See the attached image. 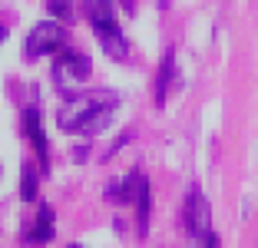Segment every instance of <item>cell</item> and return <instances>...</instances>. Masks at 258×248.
Instances as JSON below:
<instances>
[{"label": "cell", "instance_id": "cell-6", "mask_svg": "<svg viewBox=\"0 0 258 248\" xmlns=\"http://www.w3.org/2000/svg\"><path fill=\"white\" fill-rule=\"evenodd\" d=\"M23 133H27V139H30L33 149H37L40 169H50V146H46V133H43V116H40V109H27V113H23Z\"/></svg>", "mask_w": 258, "mask_h": 248}, {"label": "cell", "instance_id": "cell-9", "mask_svg": "<svg viewBox=\"0 0 258 248\" xmlns=\"http://www.w3.org/2000/svg\"><path fill=\"white\" fill-rule=\"evenodd\" d=\"M133 205H136V218H139V235H146L149 232V182H146V175H139V189H136Z\"/></svg>", "mask_w": 258, "mask_h": 248}, {"label": "cell", "instance_id": "cell-5", "mask_svg": "<svg viewBox=\"0 0 258 248\" xmlns=\"http://www.w3.org/2000/svg\"><path fill=\"white\" fill-rule=\"evenodd\" d=\"M182 218H185V228H189V235L196 241H202L212 235V209H209V199L199 192V189H192L189 196H185V209H182Z\"/></svg>", "mask_w": 258, "mask_h": 248}, {"label": "cell", "instance_id": "cell-2", "mask_svg": "<svg viewBox=\"0 0 258 248\" xmlns=\"http://www.w3.org/2000/svg\"><path fill=\"white\" fill-rule=\"evenodd\" d=\"M116 106H119V96H116V93H109V90H93V93H86V96L70 99L60 113H56V122H60L63 133H80V129H83V122H90L93 116L103 113V109H116Z\"/></svg>", "mask_w": 258, "mask_h": 248}, {"label": "cell", "instance_id": "cell-3", "mask_svg": "<svg viewBox=\"0 0 258 248\" xmlns=\"http://www.w3.org/2000/svg\"><path fill=\"white\" fill-rule=\"evenodd\" d=\"M60 50H67V27L56 20L37 23L27 37V60H40L46 53H60Z\"/></svg>", "mask_w": 258, "mask_h": 248}, {"label": "cell", "instance_id": "cell-12", "mask_svg": "<svg viewBox=\"0 0 258 248\" xmlns=\"http://www.w3.org/2000/svg\"><path fill=\"white\" fill-rule=\"evenodd\" d=\"M46 7H50V14H53V17H60V20H70V14H73V7H70L67 0H50Z\"/></svg>", "mask_w": 258, "mask_h": 248}, {"label": "cell", "instance_id": "cell-14", "mask_svg": "<svg viewBox=\"0 0 258 248\" xmlns=\"http://www.w3.org/2000/svg\"><path fill=\"white\" fill-rule=\"evenodd\" d=\"M4 40H7V27H4V23H0V43H4Z\"/></svg>", "mask_w": 258, "mask_h": 248}, {"label": "cell", "instance_id": "cell-4", "mask_svg": "<svg viewBox=\"0 0 258 248\" xmlns=\"http://www.w3.org/2000/svg\"><path fill=\"white\" fill-rule=\"evenodd\" d=\"M90 73H93V63H90V56L80 53V50H60L53 56V76H56V86H63V90L86 83Z\"/></svg>", "mask_w": 258, "mask_h": 248}, {"label": "cell", "instance_id": "cell-10", "mask_svg": "<svg viewBox=\"0 0 258 248\" xmlns=\"http://www.w3.org/2000/svg\"><path fill=\"white\" fill-rule=\"evenodd\" d=\"M20 196H23V202H33V199H37V169H33V165H23V172H20Z\"/></svg>", "mask_w": 258, "mask_h": 248}, {"label": "cell", "instance_id": "cell-7", "mask_svg": "<svg viewBox=\"0 0 258 248\" xmlns=\"http://www.w3.org/2000/svg\"><path fill=\"white\" fill-rule=\"evenodd\" d=\"M175 83V50L169 46L166 53H162V63H159V76H156V86H152V96H156V106L166 103L169 96V86Z\"/></svg>", "mask_w": 258, "mask_h": 248}, {"label": "cell", "instance_id": "cell-11", "mask_svg": "<svg viewBox=\"0 0 258 248\" xmlns=\"http://www.w3.org/2000/svg\"><path fill=\"white\" fill-rule=\"evenodd\" d=\"M113 113H116V109H103V113H96L90 122H83L80 136H96V133H103V129H109V122H113Z\"/></svg>", "mask_w": 258, "mask_h": 248}, {"label": "cell", "instance_id": "cell-1", "mask_svg": "<svg viewBox=\"0 0 258 248\" xmlns=\"http://www.w3.org/2000/svg\"><path fill=\"white\" fill-rule=\"evenodd\" d=\"M83 7H86V17H90L93 33H96V40L103 43V50H106L113 60H126L129 43H126V37H122L119 23H116L113 0H83Z\"/></svg>", "mask_w": 258, "mask_h": 248}, {"label": "cell", "instance_id": "cell-13", "mask_svg": "<svg viewBox=\"0 0 258 248\" xmlns=\"http://www.w3.org/2000/svg\"><path fill=\"white\" fill-rule=\"evenodd\" d=\"M205 248H219V238H215V232L209 235V238H205Z\"/></svg>", "mask_w": 258, "mask_h": 248}, {"label": "cell", "instance_id": "cell-8", "mask_svg": "<svg viewBox=\"0 0 258 248\" xmlns=\"http://www.w3.org/2000/svg\"><path fill=\"white\" fill-rule=\"evenodd\" d=\"M53 222H56L53 209L43 202L37 209V222H33V228L27 232V245H46V241L53 238Z\"/></svg>", "mask_w": 258, "mask_h": 248}]
</instances>
